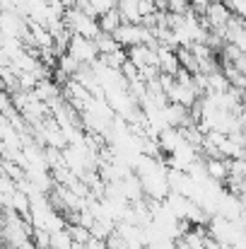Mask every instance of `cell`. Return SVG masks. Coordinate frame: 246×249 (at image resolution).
Here are the masks:
<instances>
[{"label":"cell","instance_id":"277c9868","mask_svg":"<svg viewBox=\"0 0 246 249\" xmlns=\"http://www.w3.org/2000/svg\"><path fill=\"white\" fill-rule=\"evenodd\" d=\"M205 172L215 181H227L230 177V160L227 158H205Z\"/></svg>","mask_w":246,"mask_h":249},{"label":"cell","instance_id":"8992f818","mask_svg":"<svg viewBox=\"0 0 246 249\" xmlns=\"http://www.w3.org/2000/svg\"><path fill=\"white\" fill-rule=\"evenodd\" d=\"M80 66H82L80 61L66 51V53H61V56H58V66H56V71H58V73H63V75L70 80V78H75V73L80 71Z\"/></svg>","mask_w":246,"mask_h":249},{"label":"cell","instance_id":"8fae6325","mask_svg":"<svg viewBox=\"0 0 246 249\" xmlns=\"http://www.w3.org/2000/svg\"><path fill=\"white\" fill-rule=\"evenodd\" d=\"M7 111H12V99H10V94L0 87V114H7Z\"/></svg>","mask_w":246,"mask_h":249},{"label":"cell","instance_id":"7c38bea8","mask_svg":"<svg viewBox=\"0 0 246 249\" xmlns=\"http://www.w3.org/2000/svg\"><path fill=\"white\" fill-rule=\"evenodd\" d=\"M225 2H227V0H225Z\"/></svg>","mask_w":246,"mask_h":249},{"label":"cell","instance_id":"5b68a950","mask_svg":"<svg viewBox=\"0 0 246 249\" xmlns=\"http://www.w3.org/2000/svg\"><path fill=\"white\" fill-rule=\"evenodd\" d=\"M97 22H99V32H104V34H114V32L123 24V17H121L118 7H111V10L101 12V15L97 17Z\"/></svg>","mask_w":246,"mask_h":249},{"label":"cell","instance_id":"3957f363","mask_svg":"<svg viewBox=\"0 0 246 249\" xmlns=\"http://www.w3.org/2000/svg\"><path fill=\"white\" fill-rule=\"evenodd\" d=\"M32 94H34L36 99H41V102L51 104V102H53V99H58L63 92H61V85L56 83L53 78H44V80H39V83L34 85Z\"/></svg>","mask_w":246,"mask_h":249},{"label":"cell","instance_id":"30bf717a","mask_svg":"<svg viewBox=\"0 0 246 249\" xmlns=\"http://www.w3.org/2000/svg\"><path fill=\"white\" fill-rule=\"evenodd\" d=\"M191 10V0H166V12H176L183 15Z\"/></svg>","mask_w":246,"mask_h":249},{"label":"cell","instance_id":"9c48e42d","mask_svg":"<svg viewBox=\"0 0 246 249\" xmlns=\"http://www.w3.org/2000/svg\"><path fill=\"white\" fill-rule=\"evenodd\" d=\"M68 232H70V237H73V242H78V245H87L89 242V230L80 225V223H68Z\"/></svg>","mask_w":246,"mask_h":249},{"label":"cell","instance_id":"52a82bcc","mask_svg":"<svg viewBox=\"0 0 246 249\" xmlns=\"http://www.w3.org/2000/svg\"><path fill=\"white\" fill-rule=\"evenodd\" d=\"M118 12L123 17V22H140L143 15H140V5L138 0H118Z\"/></svg>","mask_w":246,"mask_h":249},{"label":"cell","instance_id":"7a4b0ae2","mask_svg":"<svg viewBox=\"0 0 246 249\" xmlns=\"http://www.w3.org/2000/svg\"><path fill=\"white\" fill-rule=\"evenodd\" d=\"M232 7L225 2V0H210V5L205 7V12H203V17H205V22H208V27L210 29H222V27H227V22L232 19Z\"/></svg>","mask_w":246,"mask_h":249},{"label":"cell","instance_id":"ba28073f","mask_svg":"<svg viewBox=\"0 0 246 249\" xmlns=\"http://www.w3.org/2000/svg\"><path fill=\"white\" fill-rule=\"evenodd\" d=\"M94 44H97V49H99V56H106V53H114V51L123 49V46L114 39V34H104V32H99V36L94 39Z\"/></svg>","mask_w":246,"mask_h":249},{"label":"cell","instance_id":"6da1fadb","mask_svg":"<svg viewBox=\"0 0 246 249\" xmlns=\"http://www.w3.org/2000/svg\"><path fill=\"white\" fill-rule=\"evenodd\" d=\"M68 53L75 56L80 63H94L99 58V49H97L94 39H87V36H80V34H73L70 36Z\"/></svg>","mask_w":246,"mask_h":249}]
</instances>
